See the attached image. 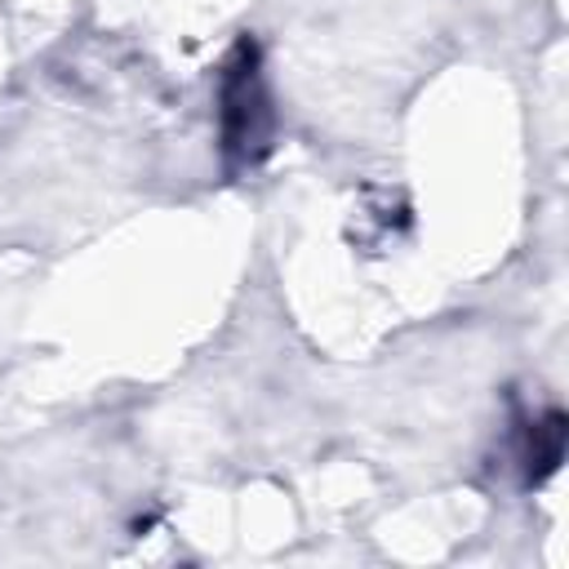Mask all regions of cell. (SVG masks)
Here are the masks:
<instances>
[{
  "label": "cell",
  "instance_id": "obj_1",
  "mask_svg": "<svg viewBox=\"0 0 569 569\" xmlns=\"http://www.w3.org/2000/svg\"><path fill=\"white\" fill-rule=\"evenodd\" d=\"M218 151L227 173L258 169L276 147V102L262 71V49L253 36H240L218 62Z\"/></svg>",
  "mask_w": 569,
  "mask_h": 569
},
{
  "label": "cell",
  "instance_id": "obj_2",
  "mask_svg": "<svg viewBox=\"0 0 569 569\" xmlns=\"http://www.w3.org/2000/svg\"><path fill=\"white\" fill-rule=\"evenodd\" d=\"M565 436L569 422L560 409H542L538 418L520 422V445H516V462H520V485L538 489L542 480H551L565 462Z\"/></svg>",
  "mask_w": 569,
  "mask_h": 569
}]
</instances>
